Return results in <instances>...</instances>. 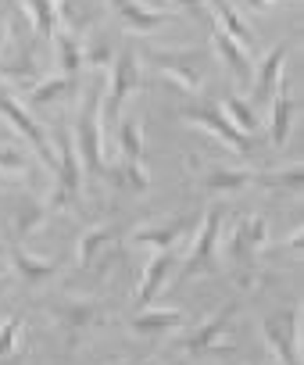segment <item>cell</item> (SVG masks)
Returning <instances> with one entry per match:
<instances>
[{
  "mask_svg": "<svg viewBox=\"0 0 304 365\" xmlns=\"http://www.w3.org/2000/svg\"><path fill=\"white\" fill-rule=\"evenodd\" d=\"M111 8L118 11V19L125 22L129 33H158L162 26L172 22V11L158 8V4H143V0H111Z\"/></svg>",
  "mask_w": 304,
  "mask_h": 365,
  "instance_id": "8fae6325",
  "label": "cell"
},
{
  "mask_svg": "<svg viewBox=\"0 0 304 365\" xmlns=\"http://www.w3.org/2000/svg\"><path fill=\"white\" fill-rule=\"evenodd\" d=\"M300 179H304L300 161H293L290 168H276V172H254V182L265 187V190H293V194H300Z\"/></svg>",
  "mask_w": 304,
  "mask_h": 365,
  "instance_id": "d4e9b609",
  "label": "cell"
},
{
  "mask_svg": "<svg viewBox=\"0 0 304 365\" xmlns=\"http://www.w3.org/2000/svg\"><path fill=\"white\" fill-rule=\"evenodd\" d=\"M8 40H15V26L8 19H0V51L8 47Z\"/></svg>",
  "mask_w": 304,
  "mask_h": 365,
  "instance_id": "d6a6232c",
  "label": "cell"
},
{
  "mask_svg": "<svg viewBox=\"0 0 304 365\" xmlns=\"http://www.w3.org/2000/svg\"><path fill=\"white\" fill-rule=\"evenodd\" d=\"M118 150H122V161L143 165V140H140V129H136L132 118H125L118 125Z\"/></svg>",
  "mask_w": 304,
  "mask_h": 365,
  "instance_id": "83f0119b",
  "label": "cell"
},
{
  "mask_svg": "<svg viewBox=\"0 0 304 365\" xmlns=\"http://www.w3.org/2000/svg\"><path fill=\"white\" fill-rule=\"evenodd\" d=\"M183 118L187 122H194L197 129H204V133H211L222 147H229V150H236V154H251L254 150V140L247 136V133H240L226 115H222V108L219 104H201V108H187L183 111Z\"/></svg>",
  "mask_w": 304,
  "mask_h": 365,
  "instance_id": "ba28073f",
  "label": "cell"
},
{
  "mask_svg": "<svg viewBox=\"0 0 304 365\" xmlns=\"http://www.w3.org/2000/svg\"><path fill=\"white\" fill-rule=\"evenodd\" d=\"M51 315L58 319V326L65 329V340L68 347H75L100 319V304L97 301H61V304H51Z\"/></svg>",
  "mask_w": 304,
  "mask_h": 365,
  "instance_id": "30bf717a",
  "label": "cell"
},
{
  "mask_svg": "<svg viewBox=\"0 0 304 365\" xmlns=\"http://www.w3.org/2000/svg\"><path fill=\"white\" fill-rule=\"evenodd\" d=\"M190 230V219H176V222H154V226H140L132 233L136 247H150V251H172Z\"/></svg>",
  "mask_w": 304,
  "mask_h": 365,
  "instance_id": "2e32d148",
  "label": "cell"
},
{
  "mask_svg": "<svg viewBox=\"0 0 304 365\" xmlns=\"http://www.w3.org/2000/svg\"><path fill=\"white\" fill-rule=\"evenodd\" d=\"M219 108H222V115H226L240 133H247V136H251V133L258 129V115H254V108H251L243 97L229 93V97H222V101H219Z\"/></svg>",
  "mask_w": 304,
  "mask_h": 365,
  "instance_id": "484cf974",
  "label": "cell"
},
{
  "mask_svg": "<svg viewBox=\"0 0 304 365\" xmlns=\"http://www.w3.org/2000/svg\"><path fill=\"white\" fill-rule=\"evenodd\" d=\"M272 104V118H268V136H272V147H283L286 136H290V125H293V115H297V97L286 90V76L279 79V90L276 97L268 101Z\"/></svg>",
  "mask_w": 304,
  "mask_h": 365,
  "instance_id": "e0dca14e",
  "label": "cell"
},
{
  "mask_svg": "<svg viewBox=\"0 0 304 365\" xmlns=\"http://www.w3.org/2000/svg\"><path fill=\"white\" fill-rule=\"evenodd\" d=\"M251 182H254V172H243V168H211L201 179V187L211 190V194H236V190L251 187Z\"/></svg>",
  "mask_w": 304,
  "mask_h": 365,
  "instance_id": "44dd1931",
  "label": "cell"
},
{
  "mask_svg": "<svg viewBox=\"0 0 304 365\" xmlns=\"http://www.w3.org/2000/svg\"><path fill=\"white\" fill-rule=\"evenodd\" d=\"M29 175V158L19 147H0V179H26Z\"/></svg>",
  "mask_w": 304,
  "mask_h": 365,
  "instance_id": "4dcf8cb0",
  "label": "cell"
},
{
  "mask_svg": "<svg viewBox=\"0 0 304 365\" xmlns=\"http://www.w3.org/2000/svg\"><path fill=\"white\" fill-rule=\"evenodd\" d=\"M176 8H187V11H194V15H204V4L201 0H172Z\"/></svg>",
  "mask_w": 304,
  "mask_h": 365,
  "instance_id": "e575fe53",
  "label": "cell"
},
{
  "mask_svg": "<svg viewBox=\"0 0 304 365\" xmlns=\"http://www.w3.org/2000/svg\"><path fill=\"white\" fill-rule=\"evenodd\" d=\"M300 315H304V308L293 304L290 312L268 315L261 322V336L279 365H304L300 361Z\"/></svg>",
  "mask_w": 304,
  "mask_h": 365,
  "instance_id": "3957f363",
  "label": "cell"
},
{
  "mask_svg": "<svg viewBox=\"0 0 304 365\" xmlns=\"http://www.w3.org/2000/svg\"><path fill=\"white\" fill-rule=\"evenodd\" d=\"M11 272V258H8V244H0V276Z\"/></svg>",
  "mask_w": 304,
  "mask_h": 365,
  "instance_id": "d590c367",
  "label": "cell"
},
{
  "mask_svg": "<svg viewBox=\"0 0 304 365\" xmlns=\"http://www.w3.org/2000/svg\"><path fill=\"white\" fill-rule=\"evenodd\" d=\"M179 322H183L179 308H140L129 319V329L132 336H162V333H172Z\"/></svg>",
  "mask_w": 304,
  "mask_h": 365,
  "instance_id": "ac0fdd59",
  "label": "cell"
},
{
  "mask_svg": "<svg viewBox=\"0 0 304 365\" xmlns=\"http://www.w3.org/2000/svg\"><path fill=\"white\" fill-rule=\"evenodd\" d=\"M108 68H111V76H108V83H104L100 122H104V129H115V122L122 118V108H125L129 93H136V90L143 86V79H140V68H136V54H132L129 47L118 51Z\"/></svg>",
  "mask_w": 304,
  "mask_h": 365,
  "instance_id": "7a4b0ae2",
  "label": "cell"
},
{
  "mask_svg": "<svg viewBox=\"0 0 304 365\" xmlns=\"http://www.w3.org/2000/svg\"><path fill=\"white\" fill-rule=\"evenodd\" d=\"M19 340H22V315H8L0 322V361L15 354Z\"/></svg>",
  "mask_w": 304,
  "mask_h": 365,
  "instance_id": "1f68e13d",
  "label": "cell"
},
{
  "mask_svg": "<svg viewBox=\"0 0 304 365\" xmlns=\"http://www.w3.org/2000/svg\"><path fill=\"white\" fill-rule=\"evenodd\" d=\"M211 47L215 54L222 58V65L229 68V76L240 83V86H251V76H254V61L247 54V47H240L233 36H226L222 29H211Z\"/></svg>",
  "mask_w": 304,
  "mask_h": 365,
  "instance_id": "4fadbf2b",
  "label": "cell"
},
{
  "mask_svg": "<svg viewBox=\"0 0 304 365\" xmlns=\"http://www.w3.org/2000/svg\"><path fill=\"white\" fill-rule=\"evenodd\" d=\"M300 237H304V230L297 226V230H293V237H290V251H297V255H300Z\"/></svg>",
  "mask_w": 304,
  "mask_h": 365,
  "instance_id": "8d00e7d4",
  "label": "cell"
},
{
  "mask_svg": "<svg viewBox=\"0 0 304 365\" xmlns=\"http://www.w3.org/2000/svg\"><path fill=\"white\" fill-rule=\"evenodd\" d=\"M51 40H54V65H58V72L75 79L79 68H83V40L72 36L68 29H54Z\"/></svg>",
  "mask_w": 304,
  "mask_h": 365,
  "instance_id": "d6986e66",
  "label": "cell"
},
{
  "mask_svg": "<svg viewBox=\"0 0 304 365\" xmlns=\"http://www.w3.org/2000/svg\"><path fill=\"white\" fill-rule=\"evenodd\" d=\"M272 4H276V0H243V8L254 11V15H258V11H268Z\"/></svg>",
  "mask_w": 304,
  "mask_h": 365,
  "instance_id": "836d02e7",
  "label": "cell"
},
{
  "mask_svg": "<svg viewBox=\"0 0 304 365\" xmlns=\"http://www.w3.org/2000/svg\"><path fill=\"white\" fill-rule=\"evenodd\" d=\"M0 118H4L8 125H15V129H19V133H22V136L29 140V147H33V150L40 154V161H43V165H47L51 172L58 168V158H54V143L47 140V133H43V129L36 125V118H33V115H29V111L22 108V101H19V97H15V93H11L8 86H0Z\"/></svg>",
  "mask_w": 304,
  "mask_h": 365,
  "instance_id": "8992f818",
  "label": "cell"
},
{
  "mask_svg": "<svg viewBox=\"0 0 304 365\" xmlns=\"http://www.w3.org/2000/svg\"><path fill=\"white\" fill-rule=\"evenodd\" d=\"M111 58H115V51H111L108 40H100V36L86 40V47H83V68H90V72H104V68L111 65Z\"/></svg>",
  "mask_w": 304,
  "mask_h": 365,
  "instance_id": "f546056e",
  "label": "cell"
},
{
  "mask_svg": "<svg viewBox=\"0 0 304 365\" xmlns=\"http://www.w3.org/2000/svg\"><path fill=\"white\" fill-rule=\"evenodd\" d=\"M22 19L33 29V36L51 40L58 29V11H54V0H22Z\"/></svg>",
  "mask_w": 304,
  "mask_h": 365,
  "instance_id": "ffe728a7",
  "label": "cell"
},
{
  "mask_svg": "<svg viewBox=\"0 0 304 365\" xmlns=\"http://www.w3.org/2000/svg\"><path fill=\"white\" fill-rule=\"evenodd\" d=\"M75 90V79H68V76H51V79H36L33 86H29V104L33 108H43V104H54V101H65L68 93Z\"/></svg>",
  "mask_w": 304,
  "mask_h": 365,
  "instance_id": "7402d4cb",
  "label": "cell"
},
{
  "mask_svg": "<svg viewBox=\"0 0 304 365\" xmlns=\"http://www.w3.org/2000/svg\"><path fill=\"white\" fill-rule=\"evenodd\" d=\"M172 269H176L172 251H154V255H150V262H147V269H143V279H140V287H136V294H132L136 312L147 308L150 301L158 297V290L165 287V279L172 276Z\"/></svg>",
  "mask_w": 304,
  "mask_h": 365,
  "instance_id": "7c38bea8",
  "label": "cell"
},
{
  "mask_svg": "<svg viewBox=\"0 0 304 365\" xmlns=\"http://www.w3.org/2000/svg\"><path fill=\"white\" fill-rule=\"evenodd\" d=\"M47 215H51V208H47L43 201H26V205H19V212H15V226H11L15 240L33 237V233L47 222Z\"/></svg>",
  "mask_w": 304,
  "mask_h": 365,
  "instance_id": "603a6c76",
  "label": "cell"
},
{
  "mask_svg": "<svg viewBox=\"0 0 304 365\" xmlns=\"http://www.w3.org/2000/svg\"><path fill=\"white\" fill-rule=\"evenodd\" d=\"M283 68H286V43H276L258 65H254V76H251V108H265L276 90H279V79H283Z\"/></svg>",
  "mask_w": 304,
  "mask_h": 365,
  "instance_id": "9c48e42d",
  "label": "cell"
},
{
  "mask_svg": "<svg viewBox=\"0 0 304 365\" xmlns=\"http://www.w3.org/2000/svg\"><path fill=\"white\" fill-rule=\"evenodd\" d=\"M108 175H111L115 182H122V187H129L132 194H147V187H150L147 168H143V165H132V161H122V165L108 168Z\"/></svg>",
  "mask_w": 304,
  "mask_h": 365,
  "instance_id": "4316f807",
  "label": "cell"
},
{
  "mask_svg": "<svg viewBox=\"0 0 304 365\" xmlns=\"http://www.w3.org/2000/svg\"><path fill=\"white\" fill-rule=\"evenodd\" d=\"M136 365H162L158 358H147V361H136Z\"/></svg>",
  "mask_w": 304,
  "mask_h": 365,
  "instance_id": "74e56055",
  "label": "cell"
},
{
  "mask_svg": "<svg viewBox=\"0 0 304 365\" xmlns=\"http://www.w3.org/2000/svg\"><path fill=\"white\" fill-rule=\"evenodd\" d=\"M147 61L162 76L176 79L183 90L197 93L204 86V58L201 51H147Z\"/></svg>",
  "mask_w": 304,
  "mask_h": 365,
  "instance_id": "52a82bcc",
  "label": "cell"
},
{
  "mask_svg": "<svg viewBox=\"0 0 304 365\" xmlns=\"http://www.w3.org/2000/svg\"><path fill=\"white\" fill-rule=\"evenodd\" d=\"M111 237H115V226H93V230H86L83 237H79V269H90L93 262H97V255L111 244Z\"/></svg>",
  "mask_w": 304,
  "mask_h": 365,
  "instance_id": "cb8c5ba5",
  "label": "cell"
},
{
  "mask_svg": "<svg viewBox=\"0 0 304 365\" xmlns=\"http://www.w3.org/2000/svg\"><path fill=\"white\" fill-rule=\"evenodd\" d=\"M100 101H104V79L100 72H93V83L83 93L79 115H75V129H72V143L79 154L83 172L104 179L108 165H104V122H100Z\"/></svg>",
  "mask_w": 304,
  "mask_h": 365,
  "instance_id": "6da1fadb",
  "label": "cell"
},
{
  "mask_svg": "<svg viewBox=\"0 0 304 365\" xmlns=\"http://www.w3.org/2000/svg\"><path fill=\"white\" fill-rule=\"evenodd\" d=\"M240 230H243V244L251 255L265 251L268 247V219L265 215H243L240 219Z\"/></svg>",
  "mask_w": 304,
  "mask_h": 365,
  "instance_id": "f1b7e54d",
  "label": "cell"
},
{
  "mask_svg": "<svg viewBox=\"0 0 304 365\" xmlns=\"http://www.w3.org/2000/svg\"><path fill=\"white\" fill-rule=\"evenodd\" d=\"M204 4V15L215 22V29H222L226 36H233L240 47H251L254 43V29L240 19V11L229 4V0H201Z\"/></svg>",
  "mask_w": 304,
  "mask_h": 365,
  "instance_id": "5bb4252c",
  "label": "cell"
},
{
  "mask_svg": "<svg viewBox=\"0 0 304 365\" xmlns=\"http://www.w3.org/2000/svg\"><path fill=\"white\" fill-rule=\"evenodd\" d=\"M8 258H11V272H15L22 283H29V287H36V283H43V279L58 276V262L29 255L19 240H11V244H8Z\"/></svg>",
  "mask_w": 304,
  "mask_h": 365,
  "instance_id": "9a60e30c",
  "label": "cell"
},
{
  "mask_svg": "<svg viewBox=\"0 0 304 365\" xmlns=\"http://www.w3.org/2000/svg\"><path fill=\"white\" fill-rule=\"evenodd\" d=\"M233 315H236V304H226V308L215 312L194 336H187V340L179 344V351L190 354V358H222V354H233V344H229V336H226Z\"/></svg>",
  "mask_w": 304,
  "mask_h": 365,
  "instance_id": "5b68a950",
  "label": "cell"
},
{
  "mask_svg": "<svg viewBox=\"0 0 304 365\" xmlns=\"http://www.w3.org/2000/svg\"><path fill=\"white\" fill-rule=\"evenodd\" d=\"M219 233H222V208L211 205L204 219L197 222V237L190 244V255L183 262V279H194L201 272H215V251H219Z\"/></svg>",
  "mask_w": 304,
  "mask_h": 365,
  "instance_id": "277c9868",
  "label": "cell"
}]
</instances>
